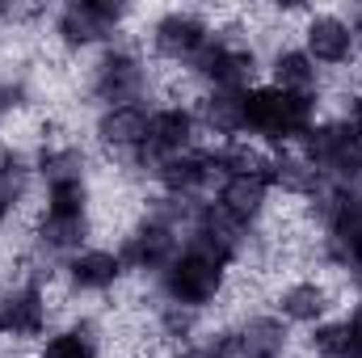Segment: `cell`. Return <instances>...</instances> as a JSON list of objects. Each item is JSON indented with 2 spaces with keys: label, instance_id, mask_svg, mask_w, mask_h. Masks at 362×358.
Returning a JSON list of instances; mask_svg holds the SVG:
<instances>
[{
  "label": "cell",
  "instance_id": "1",
  "mask_svg": "<svg viewBox=\"0 0 362 358\" xmlns=\"http://www.w3.org/2000/svg\"><path fill=\"white\" fill-rule=\"evenodd\" d=\"M312 215L320 219L325 228V262L346 270L362 266V194L350 185H325L316 198H312Z\"/></svg>",
  "mask_w": 362,
  "mask_h": 358
},
{
  "label": "cell",
  "instance_id": "2",
  "mask_svg": "<svg viewBox=\"0 0 362 358\" xmlns=\"http://www.w3.org/2000/svg\"><path fill=\"white\" fill-rule=\"evenodd\" d=\"M312 127H316V97L274 89V85L245 89V131L249 135L286 144V139H303Z\"/></svg>",
  "mask_w": 362,
  "mask_h": 358
},
{
  "label": "cell",
  "instance_id": "3",
  "mask_svg": "<svg viewBox=\"0 0 362 358\" xmlns=\"http://www.w3.org/2000/svg\"><path fill=\"white\" fill-rule=\"evenodd\" d=\"M156 282H160L165 304L185 308V312H202L206 304L219 299V291H223V282H228V266H219L215 258H206V253L181 245V253L165 266V274H160Z\"/></svg>",
  "mask_w": 362,
  "mask_h": 358
},
{
  "label": "cell",
  "instance_id": "4",
  "mask_svg": "<svg viewBox=\"0 0 362 358\" xmlns=\"http://www.w3.org/2000/svg\"><path fill=\"white\" fill-rule=\"evenodd\" d=\"M303 161L316 169L325 185H350L362 178V139L350 131L346 118L337 122H316L303 135Z\"/></svg>",
  "mask_w": 362,
  "mask_h": 358
},
{
  "label": "cell",
  "instance_id": "5",
  "mask_svg": "<svg viewBox=\"0 0 362 358\" xmlns=\"http://www.w3.org/2000/svg\"><path fill=\"white\" fill-rule=\"evenodd\" d=\"M194 131H198V114H194V110H185V105L152 110V118H148V139H144L139 152H131L135 169H144V173L156 178L165 161H173V156H181V152L194 148Z\"/></svg>",
  "mask_w": 362,
  "mask_h": 358
},
{
  "label": "cell",
  "instance_id": "6",
  "mask_svg": "<svg viewBox=\"0 0 362 358\" xmlns=\"http://www.w3.org/2000/svg\"><path fill=\"white\" fill-rule=\"evenodd\" d=\"M189 68H194L202 81H211L215 89L245 93V85H249L253 72H257V51H253L240 34L223 30V34H211V42L194 55Z\"/></svg>",
  "mask_w": 362,
  "mask_h": 358
},
{
  "label": "cell",
  "instance_id": "7",
  "mask_svg": "<svg viewBox=\"0 0 362 358\" xmlns=\"http://www.w3.org/2000/svg\"><path fill=\"white\" fill-rule=\"evenodd\" d=\"M148 85V68L131 47H110L97 64H93L89 93L110 110V105H131L139 101V93Z\"/></svg>",
  "mask_w": 362,
  "mask_h": 358
},
{
  "label": "cell",
  "instance_id": "8",
  "mask_svg": "<svg viewBox=\"0 0 362 358\" xmlns=\"http://www.w3.org/2000/svg\"><path fill=\"white\" fill-rule=\"evenodd\" d=\"M122 17H127V8L114 4V0H72V4L59 8L55 34H59L64 47H93V42L114 38Z\"/></svg>",
  "mask_w": 362,
  "mask_h": 358
},
{
  "label": "cell",
  "instance_id": "9",
  "mask_svg": "<svg viewBox=\"0 0 362 358\" xmlns=\"http://www.w3.org/2000/svg\"><path fill=\"white\" fill-rule=\"evenodd\" d=\"M211 42V25L198 13H165L152 25V51L173 64H194V55Z\"/></svg>",
  "mask_w": 362,
  "mask_h": 358
},
{
  "label": "cell",
  "instance_id": "10",
  "mask_svg": "<svg viewBox=\"0 0 362 358\" xmlns=\"http://www.w3.org/2000/svg\"><path fill=\"white\" fill-rule=\"evenodd\" d=\"M47 329V295H42V282L30 278L13 291L0 295V333L4 337H17V342H30Z\"/></svg>",
  "mask_w": 362,
  "mask_h": 358
},
{
  "label": "cell",
  "instance_id": "11",
  "mask_svg": "<svg viewBox=\"0 0 362 358\" xmlns=\"http://www.w3.org/2000/svg\"><path fill=\"white\" fill-rule=\"evenodd\" d=\"M266 198H270L266 169H262V173H240V178H219V190H215V211H219L223 219H232L236 228H245V232H249V224H257V219H262Z\"/></svg>",
  "mask_w": 362,
  "mask_h": 358
},
{
  "label": "cell",
  "instance_id": "12",
  "mask_svg": "<svg viewBox=\"0 0 362 358\" xmlns=\"http://www.w3.org/2000/svg\"><path fill=\"white\" fill-rule=\"evenodd\" d=\"M303 51H308L312 64H329V68L350 64V55H354V30H350V21H341L333 13L312 17L303 25Z\"/></svg>",
  "mask_w": 362,
  "mask_h": 358
},
{
  "label": "cell",
  "instance_id": "13",
  "mask_svg": "<svg viewBox=\"0 0 362 358\" xmlns=\"http://www.w3.org/2000/svg\"><path fill=\"white\" fill-rule=\"evenodd\" d=\"M148 118L152 110L144 101H131V105H110L101 110L97 118V139L114 152H139L144 139H148Z\"/></svg>",
  "mask_w": 362,
  "mask_h": 358
},
{
  "label": "cell",
  "instance_id": "14",
  "mask_svg": "<svg viewBox=\"0 0 362 358\" xmlns=\"http://www.w3.org/2000/svg\"><path fill=\"white\" fill-rule=\"evenodd\" d=\"M68 282L76 287V291H89V295H101V291H114L118 287V278L127 274L122 266V258L118 253H110V249H81V253H72L68 258Z\"/></svg>",
  "mask_w": 362,
  "mask_h": 358
},
{
  "label": "cell",
  "instance_id": "15",
  "mask_svg": "<svg viewBox=\"0 0 362 358\" xmlns=\"http://www.w3.org/2000/svg\"><path fill=\"white\" fill-rule=\"evenodd\" d=\"M211 178H215V161L202 148H189V152H181L173 161H165L160 173H156V181L169 190V198H194Z\"/></svg>",
  "mask_w": 362,
  "mask_h": 358
},
{
  "label": "cell",
  "instance_id": "16",
  "mask_svg": "<svg viewBox=\"0 0 362 358\" xmlns=\"http://www.w3.org/2000/svg\"><path fill=\"white\" fill-rule=\"evenodd\" d=\"M308 346L316 358H362V299L354 304V312L346 321L316 325Z\"/></svg>",
  "mask_w": 362,
  "mask_h": 358
},
{
  "label": "cell",
  "instance_id": "17",
  "mask_svg": "<svg viewBox=\"0 0 362 358\" xmlns=\"http://www.w3.org/2000/svg\"><path fill=\"white\" fill-rule=\"evenodd\" d=\"M198 122L232 144L236 135H245V93L211 89L202 101H198Z\"/></svg>",
  "mask_w": 362,
  "mask_h": 358
},
{
  "label": "cell",
  "instance_id": "18",
  "mask_svg": "<svg viewBox=\"0 0 362 358\" xmlns=\"http://www.w3.org/2000/svg\"><path fill=\"white\" fill-rule=\"evenodd\" d=\"M266 181H270V190H286V194L308 198V202L325 190V181L316 178V169H312L303 156H291V152L266 161Z\"/></svg>",
  "mask_w": 362,
  "mask_h": 358
},
{
  "label": "cell",
  "instance_id": "19",
  "mask_svg": "<svg viewBox=\"0 0 362 358\" xmlns=\"http://www.w3.org/2000/svg\"><path fill=\"white\" fill-rule=\"evenodd\" d=\"M278 312L286 321H295V325H320L325 312H329V291L320 282H312V278L308 282H295V287H286L278 295Z\"/></svg>",
  "mask_w": 362,
  "mask_h": 358
},
{
  "label": "cell",
  "instance_id": "20",
  "mask_svg": "<svg viewBox=\"0 0 362 358\" xmlns=\"http://www.w3.org/2000/svg\"><path fill=\"white\" fill-rule=\"evenodd\" d=\"M47 219H89V181L85 178H59L47 181Z\"/></svg>",
  "mask_w": 362,
  "mask_h": 358
},
{
  "label": "cell",
  "instance_id": "21",
  "mask_svg": "<svg viewBox=\"0 0 362 358\" xmlns=\"http://www.w3.org/2000/svg\"><path fill=\"white\" fill-rule=\"evenodd\" d=\"M274 89L316 97V64L308 59V51H278L274 55Z\"/></svg>",
  "mask_w": 362,
  "mask_h": 358
},
{
  "label": "cell",
  "instance_id": "22",
  "mask_svg": "<svg viewBox=\"0 0 362 358\" xmlns=\"http://www.w3.org/2000/svg\"><path fill=\"white\" fill-rule=\"evenodd\" d=\"M101 346H97V333L89 325H72V329H59L47 337V346L38 350V358H97Z\"/></svg>",
  "mask_w": 362,
  "mask_h": 358
},
{
  "label": "cell",
  "instance_id": "23",
  "mask_svg": "<svg viewBox=\"0 0 362 358\" xmlns=\"http://www.w3.org/2000/svg\"><path fill=\"white\" fill-rule=\"evenodd\" d=\"M34 169L42 173V181L85 178V152H81V148H72V144H64V148H51V144H47V148L38 152Z\"/></svg>",
  "mask_w": 362,
  "mask_h": 358
},
{
  "label": "cell",
  "instance_id": "24",
  "mask_svg": "<svg viewBox=\"0 0 362 358\" xmlns=\"http://www.w3.org/2000/svg\"><path fill=\"white\" fill-rule=\"evenodd\" d=\"M25 178H30V165L21 161V152L0 144V198L17 207V198L25 194Z\"/></svg>",
  "mask_w": 362,
  "mask_h": 358
},
{
  "label": "cell",
  "instance_id": "25",
  "mask_svg": "<svg viewBox=\"0 0 362 358\" xmlns=\"http://www.w3.org/2000/svg\"><path fill=\"white\" fill-rule=\"evenodd\" d=\"M346 122H350V131L362 139V93L358 97H350V105H346Z\"/></svg>",
  "mask_w": 362,
  "mask_h": 358
},
{
  "label": "cell",
  "instance_id": "26",
  "mask_svg": "<svg viewBox=\"0 0 362 358\" xmlns=\"http://www.w3.org/2000/svg\"><path fill=\"white\" fill-rule=\"evenodd\" d=\"M350 30H354V47H362V8L354 13V25Z\"/></svg>",
  "mask_w": 362,
  "mask_h": 358
},
{
  "label": "cell",
  "instance_id": "27",
  "mask_svg": "<svg viewBox=\"0 0 362 358\" xmlns=\"http://www.w3.org/2000/svg\"><path fill=\"white\" fill-rule=\"evenodd\" d=\"M8 211H13V202H4V198H0V228H4V219H8Z\"/></svg>",
  "mask_w": 362,
  "mask_h": 358
},
{
  "label": "cell",
  "instance_id": "28",
  "mask_svg": "<svg viewBox=\"0 0 362 358\" xmlns=\"http://www.w3.org/2000/svg\"><path fill=\"white\" fill-rule=\"evenodd\" d=\"M0 337H4V333H0Z\"/></svg>",
  "mask_w": 362,
  "mask_h": 358
}]
</instances>
